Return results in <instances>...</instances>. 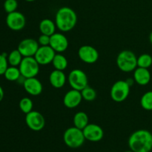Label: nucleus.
<instances>
[{
    "mask_svg": "<svg viewBox=\"0 0 152 152\" xmlns=\"http://www.w3.org/2000/svg\"><path fill=\"white\" fill-rule=\"evenodd\" d=\"M128 144L134 152H150L152 150V134L145 129H139L130 135Z\"/></svg>",
    "mask_w": 152,
    "mask_h": 152,
    "instance_id": "f257e3e1",
    "label": "nucleus"
},
{
    "mask_svg": "<svg viewBox=\"0 0 152 152\" xmlns=\"http://www.w3.org/2000/svg\"><path fill=\"white\" fill-rule=\"evenodd\" d=\"M77 15L72 8L69 7H60L55 16L56 28L62 32H68L76 26Z\"/></svg>",
    "mask_w": 152,
    "mask_h": 152,
    "instance_id": "f03ea898",
    "label": "nucleus"
},
{
    "mask_svg": "<svg viewBox=\"0 0 152 152\" xmlns=\"http://www.w3.org/2000/svg\"><path fill=\"white\" fill-rule=\"evenodd\" d=\"M116 62L119 69L125 73L132 72L137 68V57L134 52L129 50L120 52Z\"/></svg>",
    "mask_w": 152,
    "mask_h": 152,
    "instance_id": "7ed1b4c3",
    "label": "nucleus"
},
{
    "mask_svg": "<svg viewBox=\"0 0 152 152\" xmlns=\"http://www.w3.org/2000/svg\"><path fill=\"white\" fill-rule=\"evenodd\" d=\"M86 138L83 130L73 126L67 129L63 134V141L71 148H78L84 144Z\"/></svg>",
    "mask_w": 152,
    "mask_h": 152,
    "instance_id": "20e7f679",
    "label": "nucleus"
},
{
    "mask_svg": "<svg viewBox=\"0 0 152 152\" xmlns=\"http://www.w3.org/2000/svg\"><path fill=\"white\" fill-rule=\"evenodd\" d=\"M131 86L124 80H118L113 84L110 95L113 101L122 102L126 100L130 94Z\"/></svg>",
    "mask_w": 152,
    "mask_h": 152,
    "instance_id": "39448f33",
    "label": "nucleus"
},
{
    "mask_svg": "<svg viewBox=\"0 0 152 152\" xmlns=\"http://www.w3.org/2000/svg\"><path fill=\"white\" fill-rule=\"evenodd\" d=\"M39 64L34 56L23 57L19 68L21 74L25 78L36 77L39 72Z\"/></svg>",
    "mask_w": 152,
    "mask_h": 152,
    "instance_id": "423d86ee",
    "label": "nucleus"
},
{
    "mask_svg": "<svg viewBox=\"0 0 152 152\" xmlns=\"http://www.w3.org/2000/svg\"><path fill=\"white\" fill-rule=\"evenodd\" d=\"M68 82L73 89L80 91L88 86L87 75L81 69L72 70L68 76Z\"/></svg>",
    "mask_w": 152,
    "mask_h": 152,
    "instance_id": "0eeeda50",
    "label": "nucleus"
},
{
    "mask_svg": "<svg viewBox=\"0 0 152 152\" xmlns=\"http://www.w3.org/2000/svg\"><path fill=\"white\" fill-rule=\"evenodd\" d=\"M25 123L27 126L34 132H39L45 126V120L40 112L32 111L25 116Z\"/></svg>",
    "mask_w": 152,
    "mask_h": 152,
    "instance_id": "6e6552de",
    "label": "nucleus"
},
{
    "mask_svg": "<svg viewBox=\"0 0 152 152\" xmlns=\"http://www.w3.org/2000/svg\"><path fill=\"white\" fill-rule=\"evenodd\" d=\"M6 24L12 31H19L25 28L26 25V19L22 13L14 11L7 13L6 17Z\"/></svg>",
    "mask_w": 152,
    "mask_h": 152,
    "instance_id": "1a4fd4ad",
    "label": "nucleus"
},
{
    "mask_svg": "<svg viewBox=\"0 0 152 152\" xmlns=\"http://www.w3.org/2000/svg\"><path fill=\"white\" fill-rule=\"evenodd\" d=\"M56 53L55 50L50 45L39 46L34 58L39 65H47L52 63Z\"/></svg>",
    "mask_w": 152,
    "mask_h": 152,
    "instance_id": "9d476101",
    "label": "nucleus"
},
{
    "mask_svg": "<svg viewBox=\"0 0 152 152\" xmlns=\"http://www.w3.org/2000/svg\"><path fill=\"white\" fill-rule=\"evenodd\" d=\"M78 56L86 64H94L99 59V52L91 45H83L79 48Z\"/></svg>",
    "mask_w": 152,
    "mask_h": 152,
    "instance_id": "9b49d317",
    "label": "nucleus"
},
{
    "mask_svg": "<svg viewBox=\"0 0 152 152\" xmlns=\"http://www.w3.org/2000/svg\"><path fill=\"white\" fill-rule=\"evenodd\" d=\"M39 48L38 41L34 39L28 38L22 40L18 45L17 49L23 57L34 56Z\"/></svg>",
    "mask_w": 152,
    "mask_h": 152,
    "instance_id": "f8f14e48",
    "label": "nucleus"
},
{
    "mask_svg": "<svg viewBox=\"0 0 152 152\" xmlns=\"http://www.w3.org/2000/svg\"><path fill=\"white\" fill-rule=\"evenodd\" d=\"M86 140L90 142H99L103 138V129L95 123H88L83 130Z\"/></svg>",
    "mask_w": 152,
    "mask_h": 152,
    "instance_id": "ddd939ff",
    "label": "nucleus"
},
{
    "mask_svg": "<svg viewBox=\"0 0 152 152\" xmlns=\"http://www.w3.org/2000/svg\"><path fill=\"white\" fill-rule=\"evenodd\" d=\"M68 40L62 33H55L50 37L49 45L55 50L56 53H63L68 48Z\"/></svg>",
    "mask_w": 152,
    "mask_h": 152,
    "instance_id": "4468645a",
    "label": "nucleus"
},
{
    "mask_svg": "<svg viewBox=\"0 0 152 152\" xmlns=\"http://www.w3.org/2000/svg\"><path fill=\"white\" fill-rule=\"evenodd\" d=\"M81 91L75 89L68 91L63 97V104L66 108L73 109L75 108L81 103L83 100Z\"/></svg>",
    "mask_w": 152,
    "mask_h": 152,
    "instance_id": "2eb2a0df",
    "label": "nucleus"
},
{
    "mask_svg": "<svg viewBox=\"0 0 152 152\" xmlns=\"http://www.w3.org/2000/svg\"><path fill=\"white\" fill-rule=\"evenodd\" d=\"M23 87L25 91L31 96H39L43 90L42 84L37 77L26 78L23 83Z\"/></svg>",
    "mask_w": 152,
    "mask_h": 152,
    "instance_id": "dca6fc26",
    "label": "nucleus"
},
{
    "mask_svg": "<svg viewBox=\"0 0 152 152\" xmlns=\"http://www.w3.org/2000/svg\"><path fill=\"white\" fill-rule=\"evenodd\" d=\"M133 78L135 83L140 86H146L150 83L151 79V73L148 68H143L137 67L134 71Z\"/></svg>",
    "mask_w": 152,
    "mask_h": 152,
    "instance_id": "f3484780",
    "label": "nucleus"
},
{
    "mask_svg": "<svg viewBox=\"0 0 152 152\" xmlns=\"http://www.w3.org/2000/svg\"><path fill=\"white\" fill-rule=\"evenodd\" d=\"M68 78L63 71L56 70L51 71L49 75V82L50 84L55 88H61L63 87L66 83Z\"/></svg>",
    "mask_w": 152,
    "mask_h": 152,
    "instance_id": "a211bd4d",
    "label": "nucleus"
},
{
    "mask_svg": "<svg viewBox=\"0 0 152 152\" xmlns=\"http://www.w3.org/2000/svg\"><path fill=\"white\" fill-rule=\"evenodd\" d=\"M39 28L42 34L50 37L56 33V25L55 22H53L51 19H45L40 22Z\"/></svg>",
    "mask_w": 152,
    "mask_h": 152,
    "instance_id": "6ab92c4d",
    "label": "nucleus"
},
{
    "mask_svg": "<svg viewBox=\"0 0 152 152\" xmlns=\"http://www.w3.org/2000/svg\"><path fill=\"white\" fill-rule=\"evenodd\" d=\"M73 123H74V126L83 130L89 123L88 116L83 111H79L74 114Z\"/></svg>",
    "mask_w": 152,
    "mask_h": 152,
    "instance_id": "aec40b11",
    "label": "nucleus"
},
{
    "mask_svg": "<svg viewBox=\"0 0 152 152\" xmlns=\"http://www.w3.org/2000/svg\"><path fill=\"white\" fill-rule=\"evenodd\" d=\"M52 65L53 68L56 70H59V71H64L67 68L68 65V59H66L64 55L62 53H57L55 55L53 61H52Z\"/></svg>",
    "mask_w": 152,
    "mask_h": 152,
    "instance_id": "412c9836",
    "label": "nucleus"
},
{
    "mask_svg": "<svg viewBox=\"0 0 152 152\" xmlns=\"http://www.w3.org/2000/svg\"><path fill=\"white\" fill-rule=\"evenodd\" d=\"M4 76L6 80H8V81L15 82L17 81L20 78L22 74H21L19 68L15 66H10L8 67L7 69L6 70L5 73L4 74Z\"/></svg>",
    "mask_w": 152,
    "mask_h": 152,
    "instance_id": "4be33fe9",
    "label": "nucleus"
},
{
    "mask_svg": "<svg viewBox=\"0 0 152 152\" xmlns=\"http://www.w3.org/2000/svg\"><path fill=\"white\" fill-rule=\"evenodd\" d=\"M23 59V56L21 54L18 49L13 50L7 56V61L10 66L19 67Z\"/></svg>",
    "mask_w": 152,
    "mask_h": 152,
    "instance_id": "5701e85b",
    "label": "nucleus"
},
{
    "mask_svg": "<svg viewBox=\"0 0 152 152\" xmlns=\"http://www.w3.org/2000/svg\"><path fill=\"white\" fill-rule=\"evenodd\" d=\"M140 105L146 111H152V91L144 94L140 99Z\"/></svg>",
    "mask_w": 152,
    "mask_h": 152,
    "instance_id": "b1692460",
    "label": "nucleus"
},
{
    "mask_svg": "<svg viewBox=\"0 0 152 152\" xmlns=\"http://www.w3.org/2000/svg\"><path fill=\"white\" fill-rule=\"evenodd\" d=\"M152 65V56L148 53H143L137 57V67L149 68Z\"/></svg>",
    "mask_w": 152,
    "mask_h": 152,
    "instance_id": "393cba45",
    "label": "nucleus"
},
{
    "mask_svg": "<svg viewBox=\"0 0 152 152\" xmlns=\"http://www.w3.org/2000/svg\"><path fill=\"white\" fill-rule=\"evenodd\" d=\"M19 105L21 111L24 114H27L33 111L34 103L29 97H23L19 101Z\"/></svg>",
    "mask_w": 152,
    "mask_h": 152,
    "instance_id": "a878e982",
    "label": "nucleus"
},
{
    "mask_svg": "<svg viewBox=\"0 0 152 152\" xmlns=\"http://www.w3.org/2000/svg\"><path fill=\"white\" fill-rule=\"evenodd\" d=\"M81 94L83 99L87 102H91L94 101L96 97V92L93 88L88 86L84 89L81 91Z\"/></svg>",
    "mask_w": 152,
    "mask_h": 152,
    "instance_id": "bb28decb",
    "label": "nucleus"
},
{
    "mask_svg": "<svg viewBox=\"0 0 152 152\" xmlns=\"http://www.w3.org/2000/svg\"><path fill=\"white\" fill-rule=\"evenodd\" d=\"M18 7V2L16 0H5L4 2V9L6 13H10L16 11Z\"/></svg>",
    "mask_w": 152,
    "mask_h": 152,
    "instance_id": "cd10ccee",
    "label": "nucleus"
},
{
    "mask_svg": "<svg viewBox=\"0 0 152 152\" xmlns=\"http://www.w3.org/2000/svg\"><path fill=\"white\" fill-rule=\"evenodd\" d=\"M8 61L6 53L0 54V75H4L8 68Z\"/></svg>",
    "mask_w": 152,
    "mask_h": 152,
    "instance_id": "c85d7f7f",
    "label": "nucleus"
},
{
    "mask_svg": "<svg viewBox=\"0 0 152 152\" xmlns=\"http://www.w3.org/2000/svg\"><path fill=\"white\" fill-rule=\"evenodd\" d=\"M37 41L39 46H48L50 45V37L45 34H41L39 37Z\"/></svg>",
    "mask_w": 152,
    "mask_h": 152,
    "instance_id": "c756f323",
    "label": "nucleus"
},
{
    "mask_svg": "<svg viewBox=\"0 0 152 152\" xmlns=\"http://www.w3.org/2000/svg\"><path fill=\"white\" fill-rule=\"evenodd\" d=\"M4 90H3V88H1V86H0V102H1L2 99H4Z\"/></svg>",
    "mask_w": 152,
    "mask_h": 152,
    "instance_id": "7c9ffc66",
    "label": "nucleus"
},
{
    "mask_svg": "<svg viewBox=\"0 0 152 152\" xmlns=\"http://www.w3.org/2000/svg\"><path fill=\"white\" fill-rule=\"evenodd\" d=\"M126 81L127 82V83H128V84H129L130 86H132V85H133L134 83H135V81H134V78H133V79H128V80H126Z\"/></svg>",
    "mask_w": 152,
    "mask_h": 152,
    "instance_id": "2f4dec72",
    "label": "nucleus"
},
{
    "mask_svg": "<svg viewBox=\"0 0 152 152\" xmlns=\"http://www.w3.org/2000/svg\"><path fill=\"white\" fill-rule=\"evenodd\" d=\"M149 41H150V42H151V44L152 45V31L150 33V34H149Z\"/></svg>",
    "mask_w": 152,
    "mask_h": 152,
    "instance_id": "473e14b6",
    "label": "nucleus"
},
{
    "mask_svg": "<svg viewBox=\"0 0 152 152\" xmlns=\"http://www.w3.org/2000/svg\"><path fill=\"white\" fill-rule=\"evenodd\" d=\"M26 1H29V2H31V1H36V0H25Z\"/></svg>",
    "mask_w": 152,
    "mask_h": 152,
    "instance_id": "72a5a7b5",
    "label": "nucleus"
},
{
    "mask_svg": "<svg viewBox=\"0 0 152 152\" xmlns=\"http://www.w3.org/2000/svg\"><path fill=\"white\" fill-rule=\"evenodd\" d=\"M124 152H134L133 151H132V150H129V151H124Z\"/></svg>",
    "mask_w": 152,
    "mask_h": 152,
    "instance_id": "f704fd0d",
    "label": "nucleus"
}]
</instances>
